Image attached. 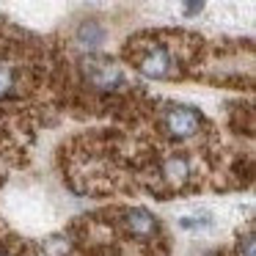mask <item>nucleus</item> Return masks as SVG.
Here are the masks:
<instances>
[{
  "label": "nucleus",
  "instance_id": "obj_4",
  "mask_svg": "<svg viewBox=\"0 0 256 256\" xmlns=\"http://www.w3.org/2000/svg\"><path fill=\"white\" fill-rule=\"evenodd\" d=\"M0 256H14L12 250H6V248H0Z\"/></svg>",
  "mask_w": 256,
  "mask_h": 256
},
{
  "label": "nucleus",
  "instance_id": "obj_2",
  "mask_svg": "<svg viewBox=\"0 0 256 256\" xmlns=\"http://www.w3.org/2000/svg\"><path fill=\"white\" fill-rule=\"evenodd\" d=\"M204 113L193 105H176L168 102L160 113V130L171 140H190L204 130Z\"/></svg>",
  "mask_w": 256,
  "mask_h": 256
},
{
  "label": "nucleus",
  "instance_id": "obj_3",
  "mask_svg": "<svg viewBox=\"0 0 256 256\" xmlns=\"http://www.w3.org/2000/svg\"><path fill=\"white\" fill-rule=\"evenodd\" d=\"M17 94V72L6 64H0V102Z\"/></svg>",
  "mask_w": 256,
  "mask_h": 256
},
{
  "label": "nucleus",
  "instance_id": "obj_1",
  "mask_svg": "<svg viewBox=\"0 0 256 256\" xmlns=\"http://www.w3.org/2000/svg\"><path fill=\"white\" fill-rule=\"evenodd\" d=\"M130 61L149 80H171L184 74L179 52L160 36H138L135 42H130Z\"/></svg>",
  "mask_w": 256,
  "mask_h": 256
}]
</instances>
